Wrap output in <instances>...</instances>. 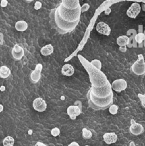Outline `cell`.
<instances>
[{
    "instance_id": "cell-1",
    "label": "cell",
    "mask_w": 145,
    "mask_h": 146,
    "mask_svg": "<svg viewBox=\"0 0 145 146\" xmlns=\"http://www.w3.org/2000/svg\"><path fill=\"white\" fill-rule=\"evenodd\" d=\"M57 12L63 21L69 23H79L81 15V7L78 6L73 9L65 8L62 4L56 8Z\"/></svg>"
},
{
    "instance_id": "cell-2",
    "label": "cell",
    "mask_w": 145,
    "mask_h": 146,
    "mask_svg": "<svg viewBox=\"0 0 145 146\" xmlns=\"http://www.w3.org/2000/svg\"><path fill=\"white\" fill-rule=\"evenodd\" d=\"M51 18L53 21L54 27L61 34H67L73 31L78 25V23H69L63 21L57 12L56 8L52 9L51 12Z\"/></svg>"
},
{
    "instance_id": "cell-3",
    "label": "cell",
    "mask_w": 145,
    "mask_h": 146,
    "mask_svg": "<svg viewBox=\"0 0 145 146\" xmlns=\"http://www.w3.org/2000/svg\"><path fill=\"white\" fill-rule=\"evenodd\" d=\"M90 66H85V69L88 71L90 76V79L92 83V86L95 87H102L103 86L109 84V81L107 79L105 74L91 64H89Z\"/></svg>"
},
{
    "instance_id": "cell-4",
    "label": "cell",
    "mask_w": 145,
    "mask_h": 146,
    "mask_svg": "<svg viewBox=\"0 0 145 146\" xmlns=\"http://www.w3.org/2000/svg\"><path fill=\"white\" fill-rule=\"evenodd\" d=\"M88 104L91 108L95 110H105L112 104L113 101V94L107 98H100L94 96L92 94L88 92Z\"/></svg>"
},
{
    "instance_id": "cell-5",
    "label": "cell",
    "mask_w": 145,
    "mask_h": 146,
    "mask_svg": "<svg viewBox=\"0 0 145 146\" xmlns=\"http://www.w3.org/2000/svg\"><path fill=\"white\" fill-rule=\"evenodd\" d=\"M89 92L91 94H92L94 96L100 98H107V97L109 96L111 94H113L112 93V87H111V84L109 83L102 87L92 86Z\"/></svg>"
},
{
    "instance_id": "cell-6",
    "label": "cell",
    "mask_w": 145,
    "mask_h": 146,
    "mask_svg": "<svg viewBox=\"0 0 145 146\" xmlns=\"http://www.w3.org/2000/svg\"><path fill=\"white\" fill-rule=\"evenodd\" d=\"M131 70L134 74L137 76H142L145 74V61L142 54L138 56V59L132 64Z\"/></svg>"
},
{
    "instance_id": "cell-7",
    "label": "cell",
    "mask_w": 145,
    "mask_h": 146,
    "mask_svg": "<svg viewBox=\"0 0 145 146\" xmlns=\"http://www.w3.org/2000/svg\"><path fill=\"white\" fill-rule=\"evenodd\" d=\"M141 10H142V9H141V4L139 2H134L128 8L127 11V15L129 18L135 19L139 15Z\"/></svg>"
},
{
    "instance_id": "cell-8",
    "label": "cell",
    "mask_w": 145,
    "mask_h": 146,
    "mask_svg": "<svg viewBox=\"0 0 145 146\" xmlns=\"http://www.w3.org/2000/svg\"><path fill=\"white\" fill-rule=\"evenodd\" d=\"M111 87L113 91L116 92H121L126 89L127 87V83L123 78H119L112 82V84H111Z\"/></svg>"
},
{
    "instance_id": "cell-9",
    "label": "cell",
    "mask_w": 145,
    "mask_h": 146,
    "mask_svg": "<svg viewBox=\"0 0 145 146\" xmlns=\"http://www.w3.org/2000/svg\"><path fill=\"white\" fill-rule=\"evenodd\" d=\"M144 131L143 125L140 123L135 122L134 120L131 121V125L129 127V133L134 135H139Z\"/></svg>"
},
{
    "instance_id": "cell-10",
    "label": "cell",
    "mask_w": 145,
    "mask_h": 146,
    "mask_svg": "<svg viewBox=\"0 0 145 146\" xmlns=\"http://www.w3.org/2000/svg\"><path fill=\"white\" fill-rule=\"evenodd\" d=\"M33 108L38 112H44L46 110L47 104L42 98H37L33 102Z\"/></svg>"
},
{
    "instance_id": "cell-11",
    "label": "cell",
    "mask_w": 145,
    "mask_h": 146,
    "mask_svg": "<svg viewBox=\"0 0 145 146\" xmlns=\"http://www.w3.org/2000/svg\"><path fill=\"white\" fill-rule=\"evenodd\" d=\"M96 30L98 33L105 36H109L111 33V28L109 26L103 21H100L97 24Z\"/></svg>"
},
{
    "instance_id": "cell-12",
    "label": "cell",
    "mask_w": 145,
    "mask_h": 146,
    "mask_svg": "<svg viewBox=\"0 0 145 146\" xmlns=\"http://www.w3.org/2000/svg\"><path fill=\"white\" fill-rule=\"evenodd\" d=\"M11 54H12V56L14 59L16 60V61H19L24 56V48L21 46L15 44L14 48H13L12 51H11Z\"/></svg>"
},
{
    "instance_id": "cell-13",
    "label": "cell",
    "mask_w": 145,
    "mask_h": 146,
    "mask_svg": "<svg viewBox=\"0 0 145 146\" xmlns=\"http://www.w3.org/2000/svg\"><path fill=\"white\" fill-rule=\"evenodd\" d=\"M67 113L72 120H75L81 113V109L76 106H70L67 108Z\"/></svg>"
},
{
    "instance_id": "cell-14",
    "label": "cell",
    "mask_w": 145,
    "mask_h": 146,
    "mask_svg": "<svg viewBox=\"0 0 145 146\" xmlns=\"http://www.w3.org/2000/svg\"><path fill=\"white\" fill-rule=\"evenodd\" d=\"M42 70V65L40 64H37L35 70L31 74V80L33 83H37L41 78V72Z\"/></svg>"
},
{
    "instance_id": "cell-15",
    "label": "cell",
    "mask_w": 145,
    "mask_h": 146,
    "mask_svg": "<svg viewBox=\"0 0 145 146\" xmlns=\"http://www.w3.org/2000/svg\"><path fill=\"white\" fill-rule=\"evenodd\" d=\"M103 140L108 145L115 143L117 141V135L115 133H106L104 134Z\"/></svg>"
},
{
    "instance_id": "cell-16",
    "label": "cell",
    "mask_w": 145,
    "mask_h": 146,
    "mask_svg": "<svg viewBox=\"0 0 145 146\" xmlns=\"http://www.w3.org/2000/svg\"><path fill=\"white\" fill-rule=\"evenodd\" d=\"M61 4L65 7V8L73 9L77 8L80 5L79 0H62Z\"/></svg>"
},
{
    "instance_id": "cell-17",
    "label": "cell",
    "mask_w": 145,
    "mask_h": 146,
    "mask_svg": "<svg viewBox=\"0 0 145 146\" xmlns=\"http://www.w3.org/2000/svg\"><path fill=\"white\" fill-rule=\"evenodd\" d=\"M74 72H75L74 67L71 64H65L61 69V73L63 75L66 76H71L72 75H73Z\"/></svg>"
},
{
    "instance_id": "cell-18",
    "label": "cell",
    "mask_w": 145,
    "mask_h": 146,
    "mask_svg": "<svg viewBox=\"0 0 145 146\" xmlns=\"http://www.w3.org/2000/svg\"><path fill=\"white\" fill-rule=\"evenodd\" d=\"M54 48L51 44H48L46 46H44L41 48V55L46 56H49L53 53Z\"/></svg>"
},
{
    "instance_id": "cell-19",
    "label": "cell",
    "mask_w": 145,
    "mask_h": 146,
    "mask_svg": "<svg viewBox=\"0 0 145 146\" xmlns=\"http://www.w3.org/2000/svg\"><path fill=\"white\" fill-rule=\"evenodd\" d=\"M117 44L119 46H126L129 44V38L126 35H122L117 38Z\"/></svg>"
},
{
    "instance_id": "cell-20",
    "label": "cell",
    "mask_w": 145,
    "mask_h": 146,
    "mask_svg": "<svg viewBox=\"0 0 145 146\" xmlns=\"http://www.w3.org/2000/svg\"><path fill=\"white\" fill-rule=\"evenodd\" d=\"M15 29L18 31H24L28 29V24L26 21H18L15 24Z\"/></svg>"
},
{
    "instance_id": "cell-21",
    "label": "cell",
    "mask_w": 145,
    "mask_h": 146,
    "mask_svg": "<svg viewBox=\"0 0 145 146\" xmlns=\"http://www.w3.org/2000/svg\"><path fill=\"white\" fill-rule=\"evenodd\" d=\"M11 74V71L9 68L6 66H2L0 67V78H7Z\"/></svg>"
},
{
    "instance_id": "cell-22",
    "label": "cell",
    "mask_w": 145,
    "mask_h": 146,
    "mask_svg": "<svg viewBox=\"0 0 145 146\" xmlns=\"http://www.w3.org/2000/svg\"><path fill=\"white\" fill-rule=\"evenodd\" d=\"M145 40V34L143 32H139L138 34H135L134 36V41L137 44H140L143 43V41Z\"/></svg>"
},
{
    "instance_id": "cell-23",
    "label": "cell",
    "mask_w": 145,
    "mask_h": 146,
    "mask_svg": "<svg viewBox=\"0 0 145 146\" xmlns=\"http://www.w3.org/2000/svg\"><path fill=\"white\" fill-rule=\"evenodd\" d=\"M14 138L11 136H7L4 140H3V145L4 146H13L14 145Z\"/></svg>"
},
{
    "instance_id": "cell-24",
    "label": "cell",
    "mask_w": 145,
    "mask_h": 146,
    "mask_svg": "<svg viewBox=\"0 0 145 146\" xmlns=\"http://www.w3.org/2000/svg\"><path fill=\"white\" fill-rule=\"evenodd\" d=\"M92 134L90 131L86 129V128H83V129H82V137H83L85 139H90V138H92Z\"/></svg>"
},
{
    "instance_id": "cell-25",
    "label": "cell",
    "mask_w": 145,
    "mask_h": 146,
    "mask_svg": "<svg viewBox=\"0 0 145 146\" xmlns=\"http://www.w3.org/2000/svg\"><path fill=\"white\" fill-rule=\"evenodd\" d=\"M118 109H119L118 106L117 105H115V104L110 105L109 106V111L112 115H116L118 112Z\"/></svg>"
},
{
    "instance_id": "cell-26",
    "label": "cell",
    "mask_w": 145,
    "mask_h": 146,
    "mask_svg": "<svg viewBox=\"0 0 145 146\" xmlns=\"http://www.w3.org/2000/svg\"><path fill=\"white\" fill-rule=\"evenodd\" d=\"M90 64H92L94 67L98 68V69L101 70V68H102V64H101V62L99 60H93Z\"/></svg>"
},
{
    "instance_id": "cell-27",
    "label": "cell",
    "mask_w": 145,
    "mask_h": 146,
    "mask_svg": "<svg viewBox=\"0 0 145 146\" xmlns=\"http://www.w3.org/2000/svg\"><path fill=\"white\" fill-rule=\"evenodd\" d=\"M51 135H53V137H57L58 136V135H60V133H61V131H60V129L58 128H53L52 130H51Z\"/></svg>"
},
{
    "instance_id": "cell-28",
    "label": "cell",
    "mask_w": 145,
    "mask_h": 146,
    "mask_svg": "<svg viewBox=\"0 0 145 146\" xmlns=\"http://www.w3.org/2000/svg\"><path fill=\"white\" fill-rule=\"evenodd\" d=\"M90 9V5L88 4H84L81 7V12L83 13V12H85V11H88V9Z\"/></svg>"
},
{
    "instance_id": "cell-29",
    "label": "cell",
    "mask_w": 145,
    "mask_h": 146,
    "mask_svg": "<svg viewBox=\"0 0 145 146\" xmlns=\"http://www.w3.org/2000/svg\"><path fill=\"white\" fill-rule=\"evenodd\" d=\"M41 7H42L41 2H40V1H36L35 4H34V9H35L36 10L40 9L41 8Z\"/></svg>"
},
{
    "instance_id": "cell-30",
    "label": "cell",
    "mask_w": 145,
    "mask_h": 146,
    "mask_svg": "<svg viewBox=\"0 0 145 146\" xmlns=\"http://www.w3.org/2000/svg\"><path fill=\"white\" fill-rule=\"evenodd\" d=\"M7 4H8V1H7V0H1V3H0V6H1V7H7Z\"/></svg>"
},
{
    "instance_id": "cell-31",
    "label": "cell",
    "mask_w": 145,
    "mask_h": 146,
    "mask_svg": "<svg viewBox=\"0 0 145 146\" xmlns=\"http://www.w3.org/2000/svg\"><path fill=\"white\" fill-rule=\"evenodd\" d=\"M110 12H111V9L109 8V7H108V8H107L105 10V14H106V15H108V14H110Z\"/></svg>"
},
{
    "instance_id": "cell-32",
    "label": "cell",
    "mask_w": 145,
    "mask_h": 146,
    "mask_svg": "<svg viewBox=\"0 0 145 146\" xmlns=\"http://www.w3.org/2000/svg\"><path fill=\"white\" fill-rule=\"evenodd\" d=\"M68 146H80V145L77 142H72L71 143H70Z\"/></svg>"
},
{
    "instance_id": "cell-33",
    "label": "cell",
    "mask_w": 145,
    "mask_h": 146,
    "mask_svg": "<svg viewBox=\"0 0 145 146\" xmlns=\"http://www.w3.org/2000/svg\"><path fill=\"white\" fill-rule=\"evenodd\" d=\"M119 49H120V51H122V52H125V51H127L126 46H120Z\"/></svg>"
},
{
    "instance_id": "cell-34",
    "label": "cell",
    "mask_w": 145,
    "mask_h": 146,
    "mask_svg": "<svg viewBox=\"0 0 145 146\" xmlns=\"http://www.w3.org/2000/svg\"><path fill=\"white\" fill-rule=\"evenodd\" d=\"M141 9H142L144 11H145V3L142 2V5H141Z\"/></svg>"
},
{
    "instance_id": "cell-35",
    "label": "cell",
    "mask_w": 145,
    "mask_h": 146,
    "mask_svg": "<svg viewBox=\"0 0 145 146\" xmlns=\"http://www.w3.org/2000/svg\"><path fill=\"white\" fill-rule=\"evenodd\" d=\"M129 146H135V143L134 142H131L129 143Z\"/></svg>"
},
{
    "instance_id": "cell-36",
    "label": "cell",
    "mask_w": 145,
    "mask_h": 146,
    "mask_svg": "<svg viewBox=\"0 0 145 146\" xmlns=\"http://www.w3.org/2000/svg\"><path fill=\"white\" fill-rule=\"evenodd\" d=\"M132 1H135V2H139V1H142V0H132Z\"/></svg>"
},
{
    "instance_id": "cell-37",
    "label": "cell",
    "mask_w": 145,
    "mask_h": 146,
    "mask_svg": "<svg viewBox=\"0 0 145 146\" xmlns=\"http://www.w3.org/2000/svg\"><path fill=\"white\" fill-rule=\"evenodd\" d=\"M3 110V106L1 105H0V112Z\"/></svg>"
},
{
    "instance_id": "cell-38",
    "label": "cell",
    "mask_w": 145,
    "mask_h": 146,
    "mask_svg": "<svg viewBox=\"0 0 145 146\" xmlns=\"http://www.w3.org/2000/svg\"><path fill=\"white\" fill-rule=\"evenodd\" d=\"M38 145L39 146H45V145H44V144H42V143H38Z\"/></svg>"
},
{
    "instance_id": "cell-39",
    "label": "cell",
    "mask_w": 145,
    "mask_h": 146,
    "mask_svg": "<svg viewBox=\"0 0 145 146\" xmlns=\"http://www.w3.org/2000/svg\"><path fill=\"white\" fill-rule=\"evenodd\" d=\"M25 1H26L27 2H31V1H34V0H25Z\"/></svg>"
},
{
    "instance_id": "cell-40",
    "label": "cell",
    "mask_w": 145,
    "mask_h": 146,
    "mask_svg": "<svg viewBox=\"0 0 145 146\" xmlns=\"http://www.w3.org/2000/svg\"><path fill=\"white\" fill-rule=\"evenodd\" d=\"M142 2H144V3H145V0H142Z\"/></svg>"
},
{
    "instance_id": "cell-41",
    "label": "cell",
    "mask_w": 145,
    "mask_h": 146,
    "mask_svg": "<svg viewBox=\"0 0 145 146\" xmlns=\"http://www.w3.org/2000/svg\"><path fill=\"white\" fill-rule=\"evenodd\" d=\"M36 146H39V145H38V143H37V144H36Z\"/></svg>"
},
{
    "instance_id": "cell-42",
    "label": "cell",
    "mask_w": 145,
    "mask_h": 146,
    "mask_svg": "<svg viewBox=\"0 0 145 146\" xmlns=\"http://www.w3.org/2000/svg\"><path fill=\"white\" fill-rule=\"evenodd\" d=\"M145 33V32H144ZM144 45H145V40H144Z\"/></svg>"
}]
</instances>
